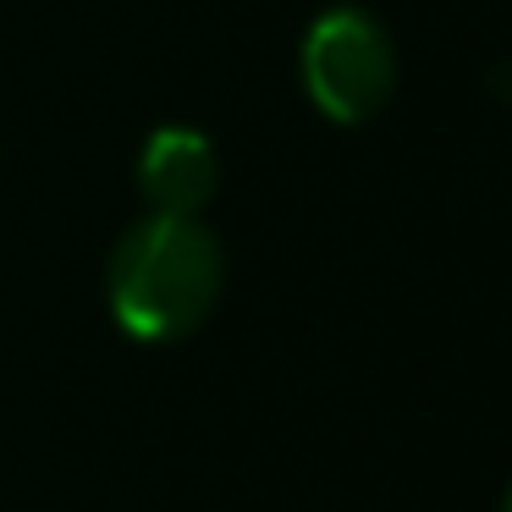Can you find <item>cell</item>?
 <instances>
[{
  "mask_svg": "<svg viewBox=\"0 0 512 512\" xmlns=\"http://www.w3.org/2000/svg\"><path fill=\"white\" fill-rule=\"evenodd\" d=\"M226 254L199 215H144L127 226L105 270L111 320L133 342H182L215 314Z\"/></svg>",
  "mask_w": 512,
  "mask_h": 512,
  "instance_id": "6da1fadb",
  "label": "cell"
},
{
  "mask_svg": "<svg viewBox=\"0 0 512 512\" xmlns=\"http://www.w3.org/2000/svg\"><path fill=\"white\" fill-rule=\"evenodd\" d=\"M298 72L314 111L342 127H358L375 111H386L391 89H397V50H391V34L369 12L331 6L303 34Z\"/></svg>",
  "mask_w": 512,
  "mask_h": 512,
  "instance_id": "7a4b0ae2",
  "label": "cell"
},
{
  "mask_svg": "<svg viewBox=\"0 0 512 512\" xmlns=\"http://www.w3.org/2000/svg\"><path fill=\"white\" fill-rule=\"evenodd\" d=\"M221 160L199 127H155L138 155V193L149 215H199L215 199Z\"/></svg>",
  "mask_w": 512,
  "mask_h": 512,
  "instance_id": "3957f363",
  "label": "cell"
}]
</instances>
